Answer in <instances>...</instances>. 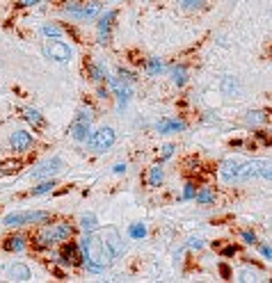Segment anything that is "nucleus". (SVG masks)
Instances as JSON below:
<instances>
[{
    "instance_id": "nucleus-1",
    "label": "nucleus",
    "mask_w": 272,
    "mask_h": 283,
    "mask_svg": "<svg viewBox=\"0 0 272 283\" xmlns=\"http://www.w3.org/2000/svg\"><path fill=\"white\" fill-rule=\"evenodd\" d=\"M78 247L85 254L82 260L89 272H101L108 263H112L114 258L124 254V242L114 229H106L99 235H87Z\"/></svg>"
},
{
    "instance_id": "nucleus-2",
    "label": "nucleus",
    "mask_w": 272,
    "mask_h": 283,
    "mask_svg": "<svg viewBox=\"0 0 272 283\" xmlns=\"http://www.w3.org/2000/svg\"><path fill=\"white\" fill-rule=\"evenodd\" d=\"M73 229L69 224H57V226H48V229H44L37 235V247L39 249H46V247H53L55 242H62V240H67V237H71Z\"/></svg>"
},
{
    "instance_id": "nucleus-3",
    "label": "nucleus",
    "mask_w": 272,
    "mask_h": 283,
    "mask_svg": "<svg viewBox=\"0 0 272 283\" xmlns=\"http://www.w3.org/2000/svg\"><path fill=\"white\" fill-rule=\"evenodd\" d=\"M85 142H87V149L92 153H106L108 149L114 144V130L112 128H99V130L92 132Z\"/></svg>"
},
{
    "instance_id": "nucleus-4",
    "label": "nucleus",
    "mask_w": 272,
    "mask_h": 283,
    "mask_svg": "<svg viewBox=\"0 0 272 283\" xmlns=\"http://www.w3.org/2000/svg\"><path fill=\"white\" fill-rule=\"evenodd\" d=\"M51 215L48 212H16V215H7L2 219L5 226H23V224H37V222H48Z\"/></svg>"
},
{
    "instance_id": "nucleus-5",
    "label": "nucleus",
    "mask_w": 272,
    "mask_h": 283,
    "mask_svg": "<svg viewBox=\"0 0 272 283\" xmlns=\"http://www.w3.org/2000/svg\"><path fill=\"white\" fill-rule=\"evenodd\" d=\"M89 124H92V112H89V110H80L76 121H73L71 128H69L71 137L76 139V142H85L87 132H89Z\"/></svg>"
},
{
    "instance_id": "nucleus-6",
    "label": "nucleus",
    "mask_w": 272,
    "mask_h": 283,
    "mask_svg": "<svg viewBox=\"0 0 272 283\" xmlns=\"http://www.w3.org/2000/svg\"><path fill=\"white\" fill-rule=\"evenodd\" d=\"M64 12L71 14L73 19H92V16H96V14L101 12V5L99 2H69L67 7H64Z\"/></svg>"
},
{
    "instance_id": "nucleus-7",
    "label": "nucleus",
    "mask_w": 272,
    "mask_h": 283,
    "mask_svg": "<svg viewBox=\"0 0 272 283\" xmlns=\"http://www.w3.org/2000/svg\"><path fill=\"white\" fill-rule=\"evenodd\" d=\"M44 53L51 59H55V62H69L71 59V48L64 41H48L44 46Z\"/></svg>"
},
{
    "instance_id": "nucleus-8",
    "label": "nucleus",
    "mask_w": 272,
    "mask_h": 283,
    "mask_svg": "<svg viewBox=\"0 0 272 283\" xmlns=\"http://www.w3.org/2000/svg\"><path fill=\"white\" fill-rule=\"evenodd\" d=\"M62 167H64L62 158H51V160H46V162H41V165L30 174V178H48V176H53V174H57Z\"/></svg>"
},
{
    "instance_id": "nucleus-9",
    "label": "nucleus",
    "mask_w": 272,
    "mask_h": 283,
    "mask_svg": "<svg viewBox=\"0 0 272 283\" xmlns=\"http://www.w3.org/2000/svg\"><path fill=\"white\" fill-rule=\"evenodd\" d=\"M9 144H12V149L16 153H26L30 146H32V135L26 130H16L12 135V139H9Z\"/></svg>"
},
{
    "instance_id": "nucleus-10",
    "label": "nucleus",
    "mask_w": 272,
    "mask_h": 283,
    "mask_svg": "<svg viewBox=\"0 0 272 283\" xmlns=\"http://www.w3.org/2000/svg\"><path fill=\"white\" fill-rule=\"evenodd\" d=\"M114 16H117V12H108L106 16L99 21V41L101 44H108V39H110V26H112Z\"/></svg>"
},
{
    "instance_id": "nucleus-11",
    "label": "nucleus",
    "mask_w": 272,
    "mask_h": 283,
    "mask_svg": "<svg viewBox=\"0 0 272 283\" xmlns=\"http://www.w3.org/2000/svg\"><path fill=\"white\" fill-rule=\"evenodd\" d=\"M238 167H240L238 160H224V162H222V169H219V174H222V178H224L226 183H236Z\"/></svg>"
},
{
    "instance_id": "nucleus-12",
    "label": "nucleus",
    "mask_w": 272,
    "mask_h": 283,
    "mask_svg": "<svg viewBox=\"0 0 272 283\" xmlns=\"http://www.w3.org/2000/svg\"><path fill=\"white\" fill-rule=\"evenodd\" d=\"M62 260H64L67 265H78V260H82V258H80V247L78 244H73V242L64 244V249H62Z\"/></svg>"
},
{
    "instance_id": "nucleus-13",
    "label": "nucleus",
    "mask_w": 272,
    "mask_h": 283,
    "mask_svg": "<svg viewBox=\"0 0 272 283\" xmlns=\"http://www.w3.org/2000/svg\"><path fill=\"white\" fill-rule=\"evenodd\" d=\"M112 89L117 94V99H119V110L126 107V103L131 101V89L124 85V80H112Z\"/></svg>"
},
{
    "instance_id": "nucleus-14",
    "label": "nucleus",
    "mask_w": 272,
    "mask_h": 283,
    "mask_svg": "<svg viewBox=\"0 0 272 283\" xmlns=\"http://www.w3.org/2000/svg\"><path fill=\"white\" fill-rule=\"evenodd\" d=\"M179 130H186V124L179 121V119H167V121H160L158 124V132H179Z\"/></svg>"
},
{
    "instance_id": "nucleus-15",
    "label": "nucleus",
    "mask_w": 272,
    "mask_h": 283,
    "mask_svg": "<svg viewBox=\"0 0 272 283\" xmlns=\"http://www.w3.org/2000/svg\"><path fill=\"white\" fill-rule=\"evenodd\" d=\"M2 247H5V251H23L26 249V237H21V235L7 237Z\"/></svg>"
},
{
    "instance_id": "nucleus-16",
    "label": "nucleus",
    "mask_w": 272,
    "mask_h": 283,
    "mask_svg": "<svg viewBox=\"0 0 272 283\" xmlns=\"http://www.w3.org/2000/svg\"><path fill=\"white\" fill-rule=\"evenodd\" d=\"M9 277L14 281H30V270H27V265H14L12 270H9Z\"/></svg>"
},
{
    "instance_id": "nucleus-17",
    "label": "nucleus",
    "mask_w": 272,
    "mask_h": 283,
    "mask_svg": "<svg viewBox=\"0 0 272 283\" xmlns=\"http://www.w3.org/2000/svg\"><path fill=\"white\" fill-rule=\"evenodd\" d=\"M19 169H21L19 160H5V162H0V176H12V174H16Z\"/></svg>"
},
{
    "instance_id": "nucleus-18",
    "label": "nucleus",
    "mask_w": 272,
    "mask_h": 283,
    "mask_svg": "<svg viewBox=\"0 0 272 283\" xmlns=\"http://www.w3.org/2000/svg\"><path fill=\"white\" fill-rule=\"evenodd\" d=\"M89 76H92L94 82H103L108 78V71H106V66H101V64H89Z\"/></svg>"
},
{
    "instance_id": "nucleus-19",
    "label": "nucleus",
    "mask_w": 272,
    "mask_h": 283,
    "mask_svg": "<svg viewBox=\"0 0 272 283\" xmlns=\"http://www.w3.org/2000/svg\"><path fill=\"white\" fill-rule=\"evenodd\" d=\"M194 199H197V204H213L215 201V192L211 187H204L201 192H194Z\"/></svg>"
},
{
    "instance_id": "nucleus-20",
    "label": "nucleus",
    "mask_w": 272,
    "mask_h": 283,
    "mask_svg": "<svg viewBox=\"0 0 272 283\" xmlns=\"http://www.w3.org/2000/svg\"><path fill=\"white\" fill-rule=\"evenodd\" d=\"M144 69H146V73H149V76H156V73H160L163 69H165V64H163L160 59L151 57V59H146V62H144Z\"/></svg>"
},
{
    "instance_id": "nucleus-21",
    "label": "nucleus",
    "mask_w": 272,
    "mask_h": 283,
    "mask_svg": "<svg viewBox=\"0 0 272 283\" xmlns=\"http://www.w3.org/2000/svg\"><path fill=\"white\" fill-rule=\"evenodd\" d=\"M23 117H26L32 126H37V128H41V126L46 124V121H44V117H41L37 110H26V112H23Z\"/></svg>"
},
{
    "instance_id": "nucleus-22",
    "label": "nucleus",
    "mask_w": 272,
    "mask_h": 283,
    "mask_svg": "<svg viewBox=\"0 0 272 283\" xmlns=\"http://www.w3.org/2000/svg\"><path fill=\"white\" fill-rule=\"evenodd\" d=\"M186 66H174V85L183 87L186 85Z\"/></svg>"
},
{
    "instance_id": "nucleus-23",
    "label": "nucleus",
    "mask_w": 272,
    "mask_h": 283,
    "mask_svg": "<svg viewBox=\"0 0 272 283\" xmlns=\"http://www.w3.org/2000/svg\"><path fill=\"white\" fill-rule=\"evenodd\" d=\"M128 235L135 237V240H142V237L146 235V226L144 224H133L131 229H128Z\"/></svg>"
},
{
    "instance_id": "nucleus-24",
    "label": "nucleus",
    "mask_w": 272,
    "mask_h": 283,
    "mask_svg": "<svg viewBox=\"0 0 272 283\" xmlns=\"http://www.w3.org/2000/svg\"><path fill=\"white\" fill-rule=\"evenodd\" d=\"M163 176H165V174H163V169H160V167H153V169L149 171V183H151V185H160V183H163Z\"/></svg>"
},
{
    "instance_id": "nucleus-25",
    "label": "nucleus",
    "mask_w": 272,
    "mask_h": 283,
    "mask_svg": "<svg viewBox=\"0 0 272 283\" xmlns=\"http://www.w3.org/2000/svg\"><path fill=\"white\" fill-rule=\"evenodd\" d=\"M80 226H82L87 233H92V231L96 229V217H94V215H85V217L80 219Z\"/></svg>"
},
{
    "instance_id": "nucleus-26",
    "label": "nucleus",
    "mask_w": 272,
    "mask_h": 283,
    "mask_svg": "<svg viewBox=\"0 0 272 283\" xmlns=\"http://www.w3.org/2000/svg\"><path fill=\"white\" fill-rule=\"evenodd\" d=\"M53 187H55V183H53V180H46V183H41L39 187H34V190H32V194H46V192H51V190H53Z\"/></svg>"
},
{
    "instance_id": "nucleus-27",
    "label": "nucleus",
    "mask_w": 272,
    "mask_h": 283,
    "mask_svg": "<svg viewBox=\"0 0 272 283\" xmlns=\"http://www.w3.org/2000/svg\"><path fill=\"white\" fill-rule=\"evenodd\" d=\"M266 112H249V117H247V121L249 124H263L266 121Z\"/></svg>"
},
{
    "instance_id": "nucleus-28",
    "label": "nucleus",
    "mask_w": 272,
    "mask_h": 283,
    "mask_svg": "<svg viewBox=\"0 0 272 283\" xmlns=\"http://www.w3.org/2000/svg\"><path fill=\"white\" fill-rule=\"evenodd\" d=\"M44 34H46V37H60L62 30L57 26H44Z\"/></svg>"
},
{
    "instance_id": "nucleus-29",
    "label": "nucleus",
    "mask_w": 272,
    "mask_h": 283,
    "mask_svg": "<svg viewBox=\"0 0 272 283\" xmlns=\"http://www.w3.org/2000/svg\"><path fill=\"white\" fill-rule=\"evenodd\" d=\"M181 5L186 7V9H194V7L204 5V0H181Z\"/></svg>"
},
{
    "instance_id": "nucleus-30",
    "label": "nucleus",
    "mask_w": 272,
    "mask_h": 283,
    "mask_svg": "<svg viewBox=\"0 0 272 283\" xmlns=\"http://www.w3.org/2000/svg\"><path fill=\"white\" fill-rule=\"evenodd\" d=\"M224 94H231V89H236V80L233 78H224V85H222Z\"/></svg>"
},
{
    "instance_id": "nucleus-31",
    "label": "nucleus",
    "mask_w": 272,
    "mask_h": 283,
    "mask_svg": "<svg viewBox=\"0 0 272 283\" xmlns=\"http://www.w3.org/2000/svg\"><path fill=\"white\" fill-rule=\"evenodd\" d=\"M238 281H259V277H256V274H249V272H240Z\"/></svg>"
},
{
    "instance_id": "nucleus-32",
    "label": "nucleus",
    "mask_w": 272,
    "mask_h": 283,
    "mask_svg": "<svg viewBox=\"0 0 272 283\" xmlns=\"http://www.w3.org/2000/svg\"><path fill=\"white\" fill-rule=\"evenodd\" d=\"M119 78L124 80V82H133L135 80V76L131 71H124V69H119Z\"/></svg>"
},
{
    "instance_id": "nucleus-33",
    "label": "nucleus",
    "mask_w": 272,
    "mask_h": 283,
    "mask_svg": "<svg viewBox=\"0 0 272 283\" xmlns=\"http://www.w3.org/2000/svg\"><path fill=\"white\" fill-rule=\"evenodd\" d=\"M194 185L190 183V185H186V190H183V199H194Z\"/></svg>"
},
{
    "instance_id": "nucleus-34",
    "label": "nucleus",
    "mask_w": 272,
    "mask_h": 283,
    "mask_svg": "<svg viewBox=\"0 0 272 283\" xmlns=\"http://www.w3.org/2000/svg\"><path fill=\"white\" fill-rule=\"evenodd\" d=\"M243 240H245L247 244H256V235H254L252 231H245V233H243Z\"/></svg>"
},
{
    "instance_id": "nucleus-35",
    "label": "nucleus",
    "mask_w": 272,
    "mask_h": 283,
    "mask_svg": "<svg viewBox=\"0 0 272 283\" xmlns=\"http://www.w3.org/2000/svg\"><path fill=\"white\" fill-rule=\"evenodd\" d=\"M172 153H174V144H167L165 149H163V160H167Z\"/></svg>"
},
{
    "instance_id": "nucleus-36",
    "label": "nucleus",
    "mask_w": 272,
    "mask_h": 283,
    "mask_svg": "<svg viewBox=\"0 0 272 283\" xmlns=\"http://www.w3.org/2000/svg\"><path fill=\"white\" fill-rule=\"evenodd\" d=\"M188 244H190V249H201V244H204V242H201L199 237H192Z\"/></svg>"
},
{
    "instance_id": "nucleus-37",
    "label": "nucleus",
    "mask_w": 272,
    "mask_h": 283,
    "mask_svg": "<svg viewBox=\"0 0 272 283\" xmlns=\"http://www.w3.org/2000/svg\"><path fill=\"white\" fill-rule=\"evenodd\" d=\"M37 2H41V0H19L16 5L19 7H30V5H37Z\"/></svg>"
},
{
    "instance_id": "nucleus-38",
    "label": "nucleus",
    "mask_w": 272,
    "mask_h": 283,
    "mask_svg": "<svg viewBox=\"0 0 272 283\" xmlns=\"http://www.w3.org/2000/svg\"><path fill=\"white\" fill-rule=\"evenodd\" d=\"M261 251H263V256H266L268 260H272V249L270 247H261Z\"/></svg>"
},
{
    "instance_id": "nucleus-39",
    "label": "nucleus",
    "mask_w": 272,
    "mask_h": 283,
    "mask_svg": "<svg viewBox=\"0 0 272 283\" xmlns=\"http://www.w3.org/2000/svg\"><path fill=\"white\" fill-rule=\"evenodd\" d=\"M222 254H224V256H233V254H236V247H226Z\"/></svg>"
},
{
    "instance_id": "nucleus-40",
    "label": "nucleus",
    "mask_w": 272,
    "mask_h": 283,
    "mask_svg": "<svg viewBox=\"0 0 272 283\" xmlns=\"http://www.w3.org/2000/svg\"><path fill=\"white\" fill-rule=\"evenodd\" d=\"M124 171H126V165H121V162L114 167V174H124Z\"/></svg>"
}]
</instances>
